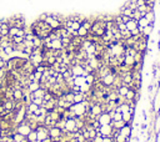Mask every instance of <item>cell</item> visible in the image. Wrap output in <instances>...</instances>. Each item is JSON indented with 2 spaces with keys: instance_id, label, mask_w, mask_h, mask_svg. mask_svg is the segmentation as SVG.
Returning <instances> with one entry per match:
<instances>
[{
  "instance_id": "obj_8",
  "label": "cell",
  "mask_w": 160,
  "mask_h": 142,
  "mask_svg": "<svg viewBox=\"0 0 160 142\" xmlns=\"http://www.w3.org/2000/svg\"><path fill=\"white\" fill-rule=\"evenodd\" d=\"M139 30H140V34H141L143 36L150 38V35L154 33V25H153V24H149L148 26H145V28H143V29H139Z\"/></svg>"
},
{
  "instance_id": "obj_19",
  "label": "cell",
  "mask_w": 160,
  "mask_h": 142,
  "mask_svg": "<svg viewBox=\"0 0 160 142\" xmlns=\"http://www.w3.org/2000/svg\"><path fill=\"white\" fill-rule=\"evenodd\" d=\"M87 142H88V141H87Z\"/></svg>"
},
{
  "instance_id": "obj_13",
  "label": "cell",
  "mask_w": 160,
  "mask_h": 142,
  "mask_svg": "<svg viewBox=\"0 0 160 142\" xmlns=\"http://www.w3.org/2000/svg\"><path fill=\"white\" fill-rule=\"evenodd\" d=\"M144 16L148 19V21H149L150 24H153V25H154V23H155V20H156V16H155V13H154V10H150V11H148V13H146Z\"/></svg>"
},
{
  "instance_id": "obj_10",
  "label": "cell",
  "mask_w": 160,
  "mask_h": 142,
  "mask_svg": "<svg viewBox=\"0 0 160 142\" xmlns=\"http://www.w3.org/2000/svg\"><path fill=\"white\" fill-rule=\"evenodd\" d=\"M73 84H74L75 86L82 87L83 85H85V84H87L85 76H74V79H73Z\"/></svg>"
},
{
  "instance_id": "obj_11",
  "label": "cell",
  "mask_w": 160,
  "mask_h": 142,
  "mask_svg": "<svg viewBox=\"0 0 160 142\" xmlns=\"http://www.w3.org/2000/svg\"><path fill=\"white\" fill-rule=\"evenodd\" d=\"M125 25H126V29H128L130 33L134 31V30H136V29L139 28V26H138V20H135V19H130Z\"/></svg>"
},
{
  "instance_id": "obj_1",
  "label": "cell",
  "mask_w": 160,
  "mask_h": 142,
  "mask_svg": "<svg viewBox=\"0 0 160 142\" xmlns=\"http://www.w3.org/2000/svg\"><path fill=\"white\" fill-rule=\"evenodd\" d=\"M31 33L35 35V36H38L39 39H41V40H44V39H46L50 34H51V31H53V29L45 23V21H41V20H36L35 23H33L31 24Z\"/></svg>"
},
{
  "instance_id": "obj_7",
  "label": "cell",
  "mask_w": 160,
  "mask_h": 142,
  "mask_svg": "<svg viewBox=\"0 0 160 142\" xmlns=\"http://www.w3.org/2000/svg\"><path fill=\"white\" fill-rule=\"evenodd\" d=\"M95 120L100 123V126L101 125H109V123H111V117H110L109 112H101Z\"/></svg>"
},
{
  "instance_id": "obj_3",
  "label": "cell",
  "mask_w": 160,
  "mask_h": 142,
  "mask_svg": "<svg viewBox=\"0 0 160 142\" xmlns=\"http://www.w3.org/2000/svg\"><path fill=\"white\" fill-rule=\"evenodd\" d=\"M31 126L29 125V122L26 121V120H24L23 122H20L19 125H16V127H15V131L18 132V133H20V135H23V136H28L30 132H31Z\"/></svg>"
},
{
  "instance_id": "obj_5",
  "label": "cell",
  "mask_w": 160,
  "mask_h": 142,
  "mask_svg": "<svg viewBox=\"0 0 160 142\" xmlns=\"http://www.w3.org/2000/svg\"><path fill=\"white\" fill-rule=\"evenodd\" d=\"M76 118V117H75ZM75 118H65V127H64V132H76V120Z\"/></svg>"
},
{
  "instance_id": "obj_17",
  "label": "cell",
  "mask_w": 160,
  "mask_h": 142,
  "mask_svg": "<svg viewBox=\"0 0 160 142\" xmlns=\"http://www.w3.org/2000/svg\"><path fill=\"white\" fill-rule=\"evenodd\" d=\"M103 142H114V138L113 137H104Z\"/></svg>"
},
{
  "instance_id": "obj_16",
  "label": "cell",
  "mask_w": 160,
  "mask_h": 142,
  "mask_svg": "<svg viewBox=\"0 0 160 142\" xmlns=\"http://www.w3.org/2000/svg\"><path fill=\"white\" fill-rule=\"evenodd\" d=\"M150 23L148 21V19L145 18V16H143V18H140L139 20H138V26H139V29H143V28H145V26H148Z\"/></svg>"
},
{
  "instance_id": "obj_4",
  "label": "cell",
  "mask_w": 160,
  "mask_h": 142,
  "mask_svg": "<svg viewBox=\"0 0 160 142\" xmlns=\"http://www.w3.org/2000/svg\"><path fill=\"white\" fill-rule=\"evenodd\" d=\"M61 135H63V130L59 128L58 126H53L49 128V137L51 138L53 142H60Z\"/></svg>"
},
{
  "instance_id": "obj_9",
  "label": "cell",
  "mask_w": 160,
  "mask_h": 142,
  "mask_svg": "<svg viewBox=\"0 0 160 142\" xmlns=\"http://www.w3.org/2000/svg\"><path fill=\"white\" fill-rule=\"evenodd\" d=\"M131 131H133L131 125H125L124 127H121V128L119 130V132H120L123 136H125L126 138H130V136H131Z\"/></svg>"
},
{
  "instance_id": "obj_6",
  "label": "cell",
  "mask_w": 160,
  "mask_h": 142,
  "mask_svg": "<svg viewBox=\"0 0 160 142\" xmlns=\"http://www.w3.org/2000/svg\"><path fill=\"white\" fill-rule=\"evenodd\" d=\"M103 137H113V133H114V128L111 126V123L109 125H101L99 131H98Z\"/></svg>"
},
{
  "instance_id": "obj_18",
  "label": "cell",
  "mask_w": 160,
  "mask_h": 142,
  "mask_svg": "<svg viewBox=\"0 0 160 142\" xmlns=\"http://www.w3.org/2000/svg\"><path fill=\"white\" fill-rule=\"evenodd\" d=\"M0 142H3V141H0Z\"/></svg>"
},
{
  "instance_id": "obj_15",
  "label": "cell",
  "mask_w": 160,
  "mask_h": 142,
  "mask_svg": "<svg viewBox=\"0 0 160 142\" xmlns=\"http://www.w3.org/2000/svg\"><path fill=\"white\" fill-rule=\"evenodd\" d=\"M126 123L123 121V120H120V121H111V126H113V128L114 130H120L121 127H124Z\"/></svg>"
},
{
  "instance_id": "obj_2",
  "label": "cell",
  "mask_w": 160,
  "mask_h": 142,
  "mask_svg": "<svg viewBox=\"0 0 160 142\" xmlns=\"http://www.w3.org/2000/svg\"><path fill=\"white\" fill-rule=\"evenodd\" d=\"M70 110L73 111V113L76 116V117H83L87 115L88 112V109L85 107L84 102H80V104H73L70 106Z\"/></svg>"
},
{
  "instance_id": "obj_12",
  "label": "cell",
  "mask_w": 160,
  "mask_h": 142,
  "mask_svg": "<svg viewBox=\"0 0 160 142\" xmlns=\"http://www.w3.org/2000/svg\"><path fill=\"white\" fill-rule=\"evenodd\" d=\"M133 120H134V115H133L130 111H128V112H123V121H124L126 125H131Z\"/></svg>"
},
{
  "instance_id": "obj_14",
  "label": "cell",
  "mask_w": 160,
  "mask_h": 142,
  "mask_svg": "<svg viewBox=\"0 0 160 142\" xmlns=\"http://www.w3.org/2000/svg\"><path fill=\"white\" fill-rule=\"evenodd\" d=\"M116 91H118L119 96L125 97V96H126V94H128V91H129V87H128V86H125V85H121L120 87H118V89H116Z\"/></svg>"
}]
</instances>
